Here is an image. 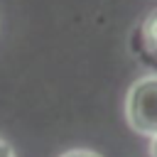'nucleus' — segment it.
Segmentation results:
<instances>
[{
    "label": "nucleus",
    "mask_w": 157,
    "mask_h": 157,
    "mask_svg": "<svg viewBox=\"0 0 157 157\" xmlns=\"http://www.w3.org/2000/svg\"><path fill=\"white\" fill-rule=\"evenodd\" d=\"M125 118L140 135H157V74L137 78L125 96Z\"/></svg>",
    "instance_id": "obj_1"
},
{
    "label": "nucleus",
    "mask_w": 157,
    "mask_h": 157,
    "mask_svg": "<svg viewBox=\"0 0 157 157\" xmlns=\"http://www.w3.org/2000/svg\"><path fill=\"white\" fill-rule=\"evenodd\" d=\"M135 34H137V47H140V54L135 56H140L142 64H150L157 69V10H152L142 20Z\"/></svg>",
    "instance_id": "obj_2"
},
{
    "label": "nucleus",
    "mask_w": 157,
    "mask_h": 157,
    "mask_svg": "<svg viewBox=\"0 0 157 157\" xmlns=\"http://www.w3.org/2000/svg\"><path fill=\"white\" fill-rule=\"evenodd\" d=\"M61 157H101V155L93 152V150H69V152H64Z\"/></svg>",
    "instance_id": "obj_3"
},
{
    "label": "nucleus",
    "mask_w": 157,
    "mask_h": 157,
    "mask_svg": "<svg viewBox=\"0 0 157 157\" xmlns=\"http://www.w3.org/2000/svg\"><path fill=\"white\" fill-rule=\"evenodd\" d=\"M0 157H15V152H12V147L0 137Z\"/></svg>",
    "instance_id": "obj_4"
},
{
    "label": "nucleus",
    "mask_w": 157,
    "mask_h": 157,
    "mask_svg": "<svg viewBox=\"0 0 157 157\" xmlns=\"http://www.w3.org/2000/svg\"><path fill=\"white\" fill-rule=\"evenodd\" d=\"M150 157H157V135H155L152 142H150Z\"/></svg>",
    "instance_id": "obj_5"
}]
</instances>
